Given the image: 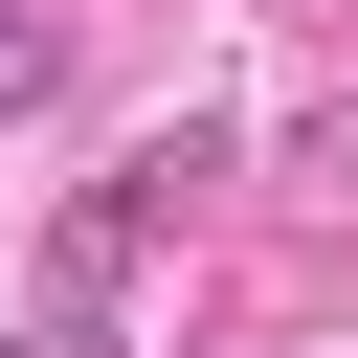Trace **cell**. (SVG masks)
Listing matches in <instances>:
<instances>
[{
    "label": "cell",
    "mask_w": 358,
    "mask_h": 358,
    "mask_svg": "<svg viewBox=\"0 0 358 358\" xmlns=\"http://www.w3.org/2000/svg\"><path fill=\"white\" fill-rule=\"evenodd\" d=\"M90 336H112V291H90V268H45V291L0 313V358H90Z\"/></svg>",
    "instance_id": "1"
},
{
    "label": "cell",
    "mask_w": 358,
    "mask_h": 358,
    "mask_svg": "<svg viewBox=\"0 0 358 358\" xmlns=\"http://www.w3.org/2000/svg\"><path fill=\"white\" fill-rule=\"evenodd\" d=\"M45 67H67V45H45V22L0 0V112H45Z\"/></svg>",
    "instance_id": "2"
}]
</instances>
